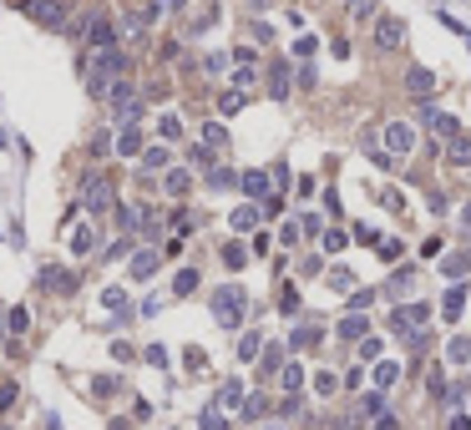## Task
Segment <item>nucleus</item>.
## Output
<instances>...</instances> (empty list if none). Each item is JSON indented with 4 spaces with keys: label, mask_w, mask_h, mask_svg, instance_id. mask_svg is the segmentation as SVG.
<instances>
[{
    "label": "nucleus",
    "mask_w": 471,
    "mask_h": 430,
    "mask_svg": "<svg viewBox=\"0 0 471 430\" xmlns=\"http://www.w3.org/2000/svg\"><path fill=\"white\" fill-rule=\"evenodd\" d=\"M314 46H319L314 36H299V41H294V56H314Z\"/></svg>",
    "instance_id": "obj_45"
},
{
    "label": "nucleus",
    "mask_w": 471,
    "mask_h": 430,
    "mask_svg": "<svg viewBox=\"0 0 471 430\" xmlns=\"http://www.w3.org/2000/svg\"><path fill=\"white\" fill-rule=\"evenodd\" d=\"M431 319V304H405V309H391V334H405L411 339L416 324H426Z\"/></svg>",
    "instance_id": "obj_4"
},
{
    "label": "nucleus",
    "mask_w": 471,
    "mask_h": 430,
    "mask_svg": "<svg viewBox=\"0 0 471 430\" xmlns=\"http://www.w3.org/2000/svg\"><path fill=\"white\" fill-rule=\"evenodd\" d=\"M157 137H162V142H178V137H183V122H178L173 112H167V117H157Z\"/></svg>",
    "instance_id": "obj_21"
},
{
    "label": "nucleus",
    "mask_w": 471,
    "mask_h": 430,
    "mask_svg": "<svg viewBox=\"0 0 471 430\" xmlns=\"http://www.w3.org/2000/svg\"><path fill=\"white\" fill-rule=\"evenodd\" d=\"M92 248H97V233H92V228H76V233H71V253H76V258H87Z\"/></svg>",
    "instance_id": "obj_19"
},
{
    "label": "nucleus",
    "mask_w": 471,
    "mask_h": 430,
    "mask_svg": "<svg viewBox=\"0 0 471 430\" xmlns=\"http://www.w3.org/2000/svg\"><path fill=\"white\" fill-rule=\"evenodd\" d=\"M269 92H274V96H289V66H284V61L274 66V81H269Z\"/></svg>",
    "instance_id": "obj_27"
},
{
    "label": "nucleus",
    "mask_w": 471,
    "mask_h": 430,
    "mask_svg": "<svg viewBox=\"0 0 471 430\" xmlns=\"http://www.w3.org/2000/svg\"><path fill=\"white\" fill-rule=\"evenodd\" d=\"M345 243H350V238H345V233H339V228H330V233H325V248H330V253H339Z\"/></svg>",
    "instance_id": "obj_44"
},
{
    "label": "nucleus",
    "mask_w": 471,
    "mask_h": 430,
    "mask_svg": "<svg viewBox=\"0 0 471 430\" xmlns=\"http://www.w3.org/2000/svg\"><path fill=\"white\" fill-rule=\"evenodd\" d=\"M375 15V0H355V20H370Z\"/></svg>",
    "instance_id": "obj_48"
},
{
    "label": "nucleus",
    "mask_w": 471,
    "mask_h": 430,
    "mask_svg": "<svg viewBox=\"0 0 471 430\" xmlns=\"http://www.w3.org/2000/svg\"><path fill=\"white\" fill-rule=\"evenodd\" d=\"M416 147V132L405 122H385V157H405Z\"/></svg>",
    "instance_id": "obj_5"
},
{
    "label": "nucleus",
    "mask_w": 471,
    "mask_h": 430,
    "mask_svg": "<svg viewBox=\"0 0 471 430\" xmlns=\"http://www.w3.org/2000/svg\"><path fill=\"white\" fill-rule=\"evenodd\" d=\"M101 299H106V309H122V304H127V294H122V289H117V284H112V289H106V294H101Z\"/></svg>",
    "instance_id": "obj_47"
},
{
    "label": "nucleus",
    "mask_w": 471,
    "mask_h": 430,
    "mask_svg": "<svg viewBox=\"0 0 471 430\" xmlns=\"http://www.w3.org/2000/svg\"><path fill=\"white\" fill-rule=\"evenodd\" d=\"M446 162H451V167H471V137L466 132L446 142Z\"/></svg>",
    "instance_id": "obj_12"
},
{
    "label": "nucleus",
    "mask_w": 471,
    "mask_h": 430,
    "mask_svg": "<svg viewBox=\"0 0 471 430\" xmlns=\"http://www.w3.org/2000/svg\"><path fill=\"white\" fill-rule=\"evenodd\" d=\"M112 198H117V187H112V178H87V187H81V203H87V213H101V208H112Z\"/></svg>",
    "instance_id": "obj_3"
},
{
    "label": "nucleus",
    "mask_w": 471,
    "mask_h": 430,
    "mask_svg": "<svg viewBox=\"0 0 471 430\" xmlns=\"http://www.w3.org/2000/svg\"><path fill=\"white\" fill-rule=\"evenodd\" d=\"M223 112H228V117L244 112V92H223Z\"/></svg>",
    "instance_id": "obj_42"
},
{
    "label": "nucleus",
    "mask_w": 471,
    "mask_h": 430,
    "mask_svg": "<svg viewBox=\"0 0 471 430\" xmlns=\"http://www.w3.org/2000/svg\"><path fill=\"white\" fill-rule=\"evenodd\" d=\"M117 152L122 157H142V132H137V127H122V132H117Z\"/></svg>",
    "instance_id": "obj_15"
},
{
    "label": "nucleus",
    "mask_w": 471,
    "mask_h": 430,
    "mask_svg": "<svg viewBox=\"0 0 471 430\" xmlns=\"http://www.w3.org/2000/svg\"><path fill=\"white\" fill-rule=\"evenodd\" d=\"M279 380H284V390H289V395H299V385H304V370H299V364H284Z\"/></svg>",
    "instance_id": "obj_24"
},
{
    "label": "nucleus",
    "mask_w": 471,
    "mask_h": 430,
    "mask_svg": "<svg viewBox=\"0 0 471 430\" xmlns=\"http://www.w3.org/2000/svg\"><path fill=\"white\" fill-rule=\"evenodd\" d=\"M350 284H355V273H345V268L330 273V289H350Z\"/></svg>",
    "instance_id": "obj_46"
},
{
    "label": "nucleus",
    "mask_w": 471,
    "mask_h": 430,
    "mask_svg": "<svg viewBox=\"0 0 471 430\" xmlns=\"http://www.w3.org/2000/svg\"><path fill=\"white\" fill-rule=\"evenodd\" d=\"M188 182H192V178H188L183 167H173V172H167V192H173V198H183V192H188Z\"/></svg>",
    "instance_id": "obj_28"
},
{
    "label": "nucleus",
    "mask_w": 471,
    "mask_h": 430,
    "mask_svg": "<svg viewBox=\"0 0 471 430\" xmlns=\"http://www.w3.org/2000/svg\"><path fill=\"white\" fill-rule=\"evenodd\" d=\"M395 380H400V364H395V359H385V364H375V385H380V390H391Z\"/></svg>",
    "instance_id": "obj_20"
},
{
    "label": "nucleus",
    "mask_w": 471,
    "mask_h": 430,
    "mask_svg": "<svg viewBox=\"0 0 471 430\" xmlns=\"http://www.w3.org/2000/svg\"><path fill=\"white\" fill-rule=\"evenodd\" d=\"M421 122L431 127V132H441L446 142H451V137H461V122H456L451 112H436V106H426V112H421Z\"/></svg>",
    "instance_id": "obj_7"
},
{
    "label": "nucleus",
    "mask_w": 471,
    "mask_h": 430,
    "mask_svg": "<svg viewBox=\"0 0 471 430\" xmlns=\"http://www.w3.org/2000/svg\"><path fill=\"white\" fill-rule=\"evenodd\" d=\"M360 354L375 359V354H380V339H375V334H370V339H360Z\"/></svg>",
    "instance_id": "obj_49"
},
{
    "label": "nucleus",
    "mask_w": 471,
    "mask_h": 430,
    "mask_svg": "<svg viewBox=\"0 0 471 430\" xmlns=\"http://www.w3.org/2000/svg\"><path fill=\"white\" fill-rule=\"evenodd\" d=\"M446 359H451V364H466V359H471V339L456 334V339H451V350H446Z\"/></svg>",
    "instance_id": "obj_22"
},
{
    "label": "nucleus",
    "mask_w": 471,
    "mask_h": 430,
    "mask_svg": "<svg viewBox=\"0 0 471 430\" xmlns=\"http://www.w3.org/2000/svg\"><path fill=\"white\" fill-rule=\"evenodd\" d=\"M375 41H380L385 51H395L400 41H405V20H395V15H385L380 26H375Z\"/></svg>",
    "instance_id": "obj_8"
},
{
    "label": "nucleus",
    "mask_w": 471,
    "mask_h": 430,
    "mask_svg": "<svg viewBox=\"0 0 471 430\" xmlns=\"http://www.w3.org/2000/svg\"><path fill=\"white\" fill-rule=\"evenodd\" d=\"M233 182H239V178H233L228 167H213V172H208V187H233Z\"/></svg>",
    "instance_id": "obj_34"
},
{
    "label": "nucleus",
    "mask_w": 471,
    "mask_h": 430,
    "mask_svg": "<svg viewBox=\"0 0 471 430\" xmlns=\"http://www.w3.org/2000/svg\"><path fill=\"white\" fill-rule=\"evenodd\" d=\"M405 289H411V268H400V273H395V278H391V294H395V299H400V294H405Z\"/></svg>",
    "instance_id": "obj_43"
},
{
    "label": "nucleus",
    "mask_w": 471,
    "mask_h": 430,
    "mask_svg": "<svg viewBox=\"0 0 471 430\" xmlns=\"http://www.w3.org/2000/svg\"><path fill=\"white\" fill-rule=\"evenodd\" d=\"M87 46H92V51H112V46H117V31H112V20H106V15H92V20H87Z\"/></svg>",
    "instance_id": "obj_6"
},
{
    "label": "nucleus",
    "mask_w": 471,
    "mask_h": 430,
    "mask_svg": "<svg viewBox=\"0 0 471 430\" xmlns=\"http://www.w3.org/2000/svg\"><path fill=\"white\" fill-rule=\"evenodd\" d=\"M192 289H198V273H192V268H183V273L173 278V294L183 299V294H192Z\"/></svg>",
    "instance_id": "obj_29"
},
{
    "label": "nucleus",
    "mask_w": 471,
    "mask_h": 430,
    "mask_svg": "<svg viewBox=\"0 0 471 430\" xmlns=\"http://www.w3.org/2000/svg\"><path fill=\"white\" fill-rule=\"evenodd\" d=\"M264 410H269V400H264V395H248V400H244V415H253V420H259Z\"/></svg>",
    "instance_id": "obj_38"
},
{
    "label": "nucleus",
    "mask_w": 471,
    "mask_h": 430,
    "mask_svg": "<svg viewBox=\"0 0 471 430\" xmlns=\"http://www.w3.org/2000/svg\"><path fill=\"white\" fill-rule=\"evenodd\" d=\"M314 390H319V395H335L339 380H335V375H314Z\"/></svg>",
    "instance_id": "obj_41"
},
{
    "label": "nucleus",
    "mask_w": 471,
    "mask_h": 430,
    "mask_svg": "<svg viewBox=\"0 0 471 430\" xmlns=\"http://www.w3.org/2000/svg\"><path fill=\"white\" fill-rule=\"evenodd\" d=\"M31 15L41 20V26H66V6H61V0H46V6H31Z\"/></svg>",
    "instance_id": "obj_11"
},
{
    "label": "nucleus",
    "mask_w": 471,
    "mask_h": 430,
    "mask_svg": "<svg viewBox=\"0 0 471 430\" xmlns=\"http://www.w3.org/2000/svg\"><path fill=\"white\" fill-rule=\"evenodd\" d=\"M380 410H385L380 395H365V400H360V415H375V420H380Z\"/></svg>",
    "instance_id": "obj_39"
},
{
    "label": "nucleus",
    "mask_w": 471,
    "mask_h": 430,
    "mask_svg": "<svg viewBox=\"0 0 471 430\" xmlns=\"http://www.w3.org/2000/svg\"><path fill=\"white\" fill-rule=\"evenodd\" d=\"M142 162H147V167H167L173 157H167V147H142Z\"/></svg>",
    "instance_id": "obj_32"
},
{
    "label": "nucleus",
    "mask_w": 471,
    "mask_h": 430,
    "mask_svg": "<svg viewBox=\"0 0 471 430\" xmlns=\"http://www.w3.org/2000/svg\"><path fill=\"white\" fill-rule=\"evenodd\" d=\"M461 309H466V284H451V289H446V299H441V314L456 319Z\"/></svg>",
    "instance_id": "obj_16"
},
{
    "label": "nucleus",
    "mask_w": 471,
    "mask_h": 430,
    "mask_svg": "<svg viewBox=\"0 0 471 430\" xmlns=\"http://www.w3.org/2000/svg\"><path fill=\"white\" fill-rule=\"evenodd\" d=\"M198 430H228V415H223V410H203Z\"/></svg>",
    "instance_id": "obj_31"
},
{
    "label": "nucleus",
    "mask_w": 471,
    "mask_h": 430,
    "mask_svg": "<svg viewBox=\"0 0 471 430\" xmlns=\"http://www.w3.org/2000/svg\"><path fill=\"white\" fill-rule=\"evenodd\" d=\"M259 350H264V339H259V334H253V329H248V334L239 339V359L248 364V359H253V354H259Z\"/></svg>",
    "instance_id": "obj_23"
},
{
    "label": "nucleus",
    "mask_w": 471,
    "mask_h": 430,
    "mask_svg": "<svg viewBox=\"0 0 471 430\" xmlns=\"http://www.w3.org/2000/svg\"><path fill=\"white\" fill-rule=\"evenodd\" d=\"M15 405V385H0V410H10Z\"/></svg>",
    "instance_id": "obj_51"
},
{
    "label": "nucleus",
    "mask_w": 471,
    "mask_h": 430,
    "mask_svg": "<svg viewBox=\"0 0 471 430\" xmlns=\"http://www.w3.org/2000/svg\"><path fill=\"white\" fill-rule=\"evenodd\" d=\"M274 370H284V344H269L264 350V375H274Z\"/></svg>",
    "instance_id": "obj_26"
},
{
    "label": "nucleus",
    "mask_w": 471,
    "mask_h": 430,
    "mask_svg": "<svg viewBox=\"0 0 471 430\" xmlns=\"http://www.w3.org/2000/svg\"><path fill=\"white\" fill-rule=\"evenodd\" d=\"M127 71V51H97L92 61H87V92L92 96H106V81H112V76H122Z\"/></svg>",
    "instance_id": "obj_1"
},
{
    "label": "nucleus",
    "mask_w": 471,
    "mask_h": 430,
    "mask_svg": "<svg viewBox=\"0 0 471 430\" xmlns=\"http://www.w3.org/2000/svg\"><path fill=\"white\" fill-rule=\"evenodd\" d=\"M244 264H248V253H244L239 243H228V248H223V268H244Z\"/></svg>",
    "instance_id": "obj_33"
},
{
    "label": "nucleus",
    "mask_w": 471,
    "mask_h": 430,
    "mask_svg": "<svg viewBox=\"0 0 471 430\" xmlns=\"http://www.w3.org/2000/svg\"><path fill=\"white\" fill-rule=\"evenodd\" d=\"M461 223H466V228H471V208H466V213H461Z\"/></svg>",
    "instance_id": "obj_55"
},
{
    "label": "nucleus",
    "mask_w": 471,
    "mask_h": 430,
    "mask_svg": "<svg viewBox=\"0 0 471 430\" xmlns=\"http://www.w3.org/2000/svg\"><path fill=\"white\" fill-rule=\"evenodd\" d=\"M466 268H471V253H451V258H446V273H451V278L466 273Z\"/></svg>",
    "instance_id": "obj_37"
},
{
    "label": "nucleus",
    "mask_w": 471,
    "mask_h": 430,
    "mask_svg": "<svg viewBox=\"0 0 471 430\" xmlns=\"http://www.w3.org/2000/svg\"><path fill=\"white\" fill-rule=\"evenodd\" d=\"M157 264H162V253H137V258H132V278H153Z\"/></svg>",
    "instance_id": "obj_18"
},
{
    "label": "nucleus",
    "mask_w": 471,
    "mask_h": 430,
    "mask_svg": "<svg viewBox=\"0 0 471 430\" xmlns=\"http://www.w3.org/2000/svg\"><path fill=\"white\" fill-rule=\"evenodd\" d=\"M289 344H294V350H314V344H319V329H314V324L294 329V339H289Z\"/></svg>",
    "instance_id": "obj_25"
},
{
    "label": "nucleus",
    "mask_w": 471,
    "mask_h": 430,
    "mask_svg": "<svg viewBox=\"0 0 471 430\" xmlns=\"http://www.w3.org/2000/svg\"><path fill=\"white\" fill-rule=\"evenodd\" d=\"M223 142H228V132H223L218 122H213V127H203V147H223Z\"/></svg>",
    "instance_id": "obj_35"
},
{
    "label": "nucleus",
    "mask_w": 471,
    "mask_h": 430,
    "mask_svg": "<svg viewBox=\"0 0 471 430\" xmlns=\"http://www.w3.org/2000/svg\"><path fill=\"white\" fill-rule=\"evenodd\" d=\"M253 223H259V208H233V228H253Z\"/></svg>",
    "instance_id": "obj_30"
},
{
    "label": "nucleus",
    "mask_w": 471,
    "mask_h": 430,
    "mask_svg": "<svg viewBox=\"0 0 471 430\" xmlns=\"http://www.w3.org/2000/svg\"><path fill=\"white\" fill-rule=\"evenodd\" d=\"M375 253L385 258V264H395V258H400V243H395V238H385V243H375Z\"/></svg>",
    "instance_id": "obj_40"
},
{
    "label": "nucleus",
    "mask_w": 471,
    "mask_h": 430,
    "mask_svg": "<svg viewBox=\"0 0 471 430\" xmlns=\"http://www.w3.org/2000/svg\"><path fill=\"white\" fill-rule=\"evenodd\" d=\"M46 430H61V420H56V415H46Z\"/></svg>",
    "instance_id": "obj_54"
},
{
    "label": "nucleus",
    "mask_w": 471,
    "mask_h": 430,
    "mask_svg": "<svg viewBox=\"0 0 471 430\" xmlns=\"http://www.w3.org/2000/svg\"><path fill=\"white\" fill-rule=\"evenodd\" d=\"M375 430H400V425H395V415H380V420H375Z\"/></svg>",
    "instance_id": "obj_52"
},
{
    "label": "nucleus",
    "mask_w": 471,
    "mask_h": 430,
    "mask_svg": "<svg viewBox=\"0 0 471 430\" xmlns=\"http://www.w3.org/2000/svg\"><path fill=\"white\" fill-rule=\"evenodd\" d=\"M446 430H471V420H466V415H451V425H446Z\"/></svg>",
    "instance_id": "obj_53"
},
{
    "label": "nucleus",
    "mask_w": 471,
    "mask_h": 430,
    "mask_svg": "<svg viewBox=\"0 0 471 430\" xmlns=\"http://www.w3.org/2000/svg\"><path fill=\"white\" fill-rule=\"evenodd\" d=\"M218 410H244V385L239 380H228L218 390Z\"/></svg>",
    "instance_id": "obj_17"
},
{
    "label": "nucleus",
    "mask_w": 471,
    "mask_h": 430,
    "mask_svg": "<svg viewBox=\"0 0 471 430\" xmlns=\"http://www.w3.org/2000/svg\"><path fill=\"white\" fill-rule=\"evenodd\" d=\"M279 243H289V248L299 243V223H284V233H279Z\"/></svg>",
    "instance_id": "obj_50"
},
{
    "label": "nucleus",
    "mask_w": 471,
    "mask_h": 430,
    "mask_svg": "<svg viewBox=\"0 0 471 430\" xmlns=\"http://www.w3.org/2000/svg\"><path fill=\"white\" fill-rule=\"evenodd\" d=\"M244 309H248L244 284H223L218 294H213V319H218L223 329H239V324H244Z\"/></svg>",
    "instance_id": "obj_2"
},
{
    "label": "nucleus",
    "mask_w": 471,
    "mask_h": 430,
    "mask_svg": "<svg viewBox=\"0 0 471 430\" xmlns=\"http://www.w3.org/2000/svg\"><path fill=\"white\" fill-rule=\"evenodd\" d=\"M239 182H244V192H248V198L259 203V208H264V203L274 198V192H269V172H244Z\"/></svg>",
    "instance_id": "obj_9"
},
{
    "label": "nucleus",
    "mask_w": 471,
    "mask_h": 430,
    "mask_svg": "<svg viewBox=\"0 0 471 430\" xmlns=\"http://www.w3.org/2000/svg\"><path fill=\"white\" fill-rule=\"evenodd\" d=\"M6 329H10V334H26V329H31V314H26V309H10V324H6Z\"/></svg>",
    "instance_id": "obj_36"
},
{
    "label": "nucleus",
    "mask_w": 471,
    "mask_h": 430,
    "mask_svg": "<svg viewBox=\"0 0 471 430\" xmlns=\"http://www.w3.org/2000/svg\"><path fill=\"white\" fill-rule=\"evenodd\" d=\"M339 339H370V319L365 314H345L339 319Z\"/></svg>",
    "instance_id": "obj_13"
},
{
    "label": "nucleus",
    "mask_w": 471,
    "mask_h": 430,
    "mask_svg": "<svg viewBox=\"0 0 471 430\" xmlns=\"http://www.w3.org/2000/svg\"><path fill=\"white\" fill-rule=\"evenodd\" d=\"M405 86H411V96H431L436 92V76L426 71V66H411V71H405Z\"/></svg>",
    "instance_id": "obj_10"
},
{
    "label": "nucleus",
    "mask_w": 471,
    "mask_h": 430,
    "mask_svg": "<svg viewBox=\"0 0 471 430\" xmlns=\"http://www.w3.org/2000/svg\"><path fill=\"white\" fill-rule=\"evenodd\" d=\"M41 284H51L56 294H71V289H76V273H66V268H41Z\"/></svg>",
    "instance_id": "obj_14"
}]
</instances>
